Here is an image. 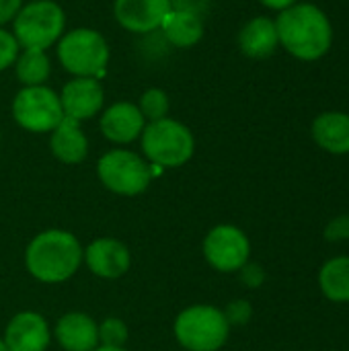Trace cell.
<instances>
[{
    "label": "cell",
    "mask_w": 349,
    "mask_h": 351,
    "mask_svg": "<svg viewBox=\"0 0 349 351\" xmlns=\"http://www.w3.org/2000/svg\"><path fill=\"white\" fill-rule=\"evenodd\" d=\"M84 263L97 278L117 280L132 267V253L121 241L101 237L84 249Z\"/></svg>",
    "instance_id": "12"
},
{
    "label": "cell",
    "mask_w": 349,
    "mask_h": 351,
    "mask_svg": "<svg viewBox=\"0 0 349 351\" xmlns=\"http://www.w3.org/2000/svg\"><path fill=\"white\" fill-rule=\"evenodd\" d=\"M53 337L64 351H95L99 348V323L84 313H66L58 319Z\"/></svg>",
    "instance_id": "15"
},
{
    "label": "cell",
    "mask_w": 349,
    "mask_h": 351,
    "mask_svg": "<svg viewBox=\"0 0 349 351\" xmlns=\"http://www.w3.org/2000/svg\"><path fill=\"white\" fill-rule=\"evenodd\" d=\"M49 150L64 165H78L88 154V140L80 128V121L64 117L49 132Z\"/></svg>",
    "instance_id": "18"
},
{
    "label": "cell",
    "mask_w": 349,
    "mask_h": 351,
    "mask_svg": "<svg viewBox=\"0 0 349 351\" xmlns=\"http://www.w3.org/2000/svg\"><path fill=\"white\" fill-rule=\"evenodd\" d=\"M84 261L80 241L60 228L39 232L25 251L27 271L43 284H62L70 280Z\"/></svg>",
    "instance_id": "2"
},
{
    "label": "cell",
    "mask_w": 349,
    "mask_h": 351,
    "mask_svg": "<svg viewBox=\"0 0 349 351\" xmlns=\"http://www.w3.org/2000/svg\"><path fill=\"white\" fill-rule=\"evenodd\" d=\"M21 6H23V0H0V27L14 21Z\"/></svg>",
    "instance_id": "28"
},
{
    "label": "cell",
    "mask_w": 349,
    "mask_h": 351,
    "mask_svg": "<svg viewBox=\"0 0 349 351\" xmlns=\"http://www.w3.org/2000/svg\"><path fill=\"white\" fill-rule=\"evenodd\" d=\"M265 8H269V10H278V12H282V10H286V8H290L292 4H296V2H300V0H259Z\"/></svg>",
    "instance_id": "29"
},
{
    "label": "cell",
    "mask_w": 349,
    "mask_h": 351,
    "mask_svg": "<svg viewBox=\"0 0 349 351\" xmlns=\"http://www.w3.org/2000/svg\"><path fill=\"white\" fill-rule=\"evenodd\" d=\"M160 31L165 33L167 41L175 47H193L204 37V21L202 14L191 8L173 6L165 16Z\"/></svg>",
    "instance_id": "19"
},
{
    "label": "cell",
    "mask_w": 349,
    "mask_h": 351,
    "mask_svg": "<svg viewBox=\"0 0 349 351\" xmlns=\"http://www.w3.org/2000/svg\"><path fill=\"white\" fill-rule=\"evenodd\" d=\"M19 41L14 39L12 31H6L0 27V72L10 68L19 56Z\"/></svg>",
    "instance_id": "24"
},
{
    "label": "cell",
    "mask_w": 349,
    "mask_h": 351,
    "mask_svg": "<svg viewBox=\"0 0 349 351\" xmlns=\"http://www.w3.org/2000/svg\"><path fill=\"white\" fill-rule=\"evenodd\" d=\"M97 175L111 193L125 197L144 193L152 181L150 162L140 154L123 148L105 152L97 162Z\"/></svg>",
    "instance_id": "7"
},
{
    "label": "cell",
    "mask_w": 349,
    "mask_h": 351,
    "mask_svg": "<svg viewBox=\"0 0 349 351\" xmlns=\"http://www.w3.org/2000/svg\"><path fill=\"white\" fill-rule=\"evenodd\" d=\"M280 47L276 21L269 16H253L239 31V49L251 60H265Z\"/></svg>",
    "instance_id": "17"
},
{
    "label": "cell",
    "mask_w": 349,
    "mask_h": 351,
    "mask_svg": "<svg viewBox=\"0 0 349 351\" xmlns=\"http://www.w3.org/2000/svg\"><path fill=\"white\" fill-rule=\"evenodd\" d=\"M2 341L8 351H47L51 331L39 313L23 311L8 321Z\"/></svg>",
    "instance_id": "13"
},
{
    "label": "cell",
    "mask_w": 349,
    "mask_h": 351,
    "mask_svg": "<svg viewBox=\"0 0 349 351\" xmlns=\"http://www.w3.org/2000/svg\"><path fill=\"white\" fill-rule=\"evenodd\" d=\"M173 0H115L113 16L130 33H150L160 29Z\"/></svg>",
    "instance_id": "11"
},
{
    "label": "cell",
    "mask_w": 349,
    "mask_h": 351,
    "mask_svg": "<svg viewBox=\"0 0 349 351\" xmlns=\"http://www.w3.org/2000/svg\"><path fill=\"white\" fill-rule=\"evenodd\" d=\"M12 68L23 86H41L51 72L47 51L43 49H21Z\"/></svg>",
    "instance_id": "21"
},
{
    "label": "cell",
    "mask_w": 349,
    "mask_h": 351,
    "mask_svg": "<svg viewBox=\"0 0 349 351\" xmlns=\"http://www.w3.org/2000/svg\"><path fill=\"white\" fill-rule=\"evenodd\" d=\"M95 351H128L125 348H103V346H99Z\"/></svg>",
    "instance_id": "30"
},
{
    "label": "cell",
    "mask_w": 349,
    "mask_h": 351,
    "mask_svg": "<svg viewBox=\"0 0 349 351\" xmlns=\"http://www.w3.org/2000/svg\"><path fill=\"white\" fill-rule=\"evenodd\" d=\"M230 329L224 311L212 304L187 306L173 325L177 343L187 351H220L230 337Z\"/></svg>",
    "instance_id": "3"
},
{
    "label": "cell",
    "mask_w": 349,
    "mask_h": 351,
    "mask_svg": "<svg viewBox=\"0 0 349 351\" xmlns=\"http://www.w3.org/2000/svg\"><path fill=\"white\" fill-rule=\"evenodd\" d=\"M321 294L333 304H349V255L327 259L317 274Z\"/></svg>",
    "instance_id": "20"
},
{
    "label": "cell",
    "mask_w": 349,
    "mask_h": 351,
    "mask_svg": "<svg viewBox=\"0 0 349 351\" xmlns=\"http://www.w3.org/2000/svg\"><path fill=\"white\" fill-rule=\"evenodd\" d=\"M239 276H241V282L247 286V288H251V290H257V288H261L263 284H265V269L259 265V263H247V265H243L241 267V271H239Z\"/></svg>",
    "instance_id": "27"
},
{
    "label": "cell",
    "mask_w": 349,
    "mask_h": 351,
    "mask_svg": "<svg viewBox=\"0 0 349 351\" xmlns=\"http://www.w3.org/2000/svg\"><path fill=\"white\" fill-rule=\"evenodd\" d=\"M140 140L146 160L160 169L183 167L195 152V138L191 130L171 117L146 123Z\"/></svg>",
    "instance_id": "5"
},
{
    "label": "cell",
    "mask_w": 349,
    "mask_h": 351,
    "mask_svg": "<svg viewBox=\"0 0 349 351\" xmlns=\"http://www.w3.org/2000/svg\"><path fill=\"white\" fill-rule=\"evenodd\" d=\"M60 103L64 117L84 121L101 113L105 103V90L99 78L91 76H72L60 93Z\"/></svg>",
    "instance_id": "10"
},
{
    "label": "cell",
    "mask_w": 349,
    "mask_h": 351,
    "mask_svg": "<svg viewBox=\"0 0 349 351\" xmlns=\"http://www.w3.org/2000/svg\"><path fill=\"white\" fill-rule=\"evenodd\" d=\"M323 234H325V239L329 243H346V241H349V214H339V216L331 218L325 224Z\"/></svg>",
    "instance_id": "26"
},
{
    "label": "cell",
    "mask_w": 349,
    "mask_h": 351,
    "mask_svg": "<svg viewBox=\"0 0 349 351\" xmlns=\"http://www.w3.org/2000/svg\"><path fill=\"white\" fill-rule=\"evenodd\" d=\"M224 317L230 323V327H243L253 319V306L247 300H232L224 308Z\"/></svg>",
    "instance_id": "25"
},
{
    "label": "cell",
    "mask_w": 349,
    "mask_h": 351,
    "mask_svg": "<svg viewBox=\"0 0 349 351\" xmlns=\"http://www.w3.org/2000/svg\"><path fill=\"white\" fill-rule=\"evenodd\" d=\"M56 53L62 68L72 76L103 78L109 64V45L105 37L91 27L64 31L56 43Z\"/></svg>",
    "instance_id": "4"
},
{
    "label": "cell",
    "mask_w": 349,
    "mask_h": 351,
    "mask_svg": "<svg viewBox=\"0 0 349 351\" xmlns=\"http://www.w3.org/2000/svg\"><path fill=\"white\" fill-rule=\"evenodd\" d=\"M169 107H171V103H169V97L163 88L144 90L140 97V103H138V109L144 115L146 123L169 117Z\"/></svg>",
    "instance_id": "22"
},
{
    "label": "cell",
    "mask_w": 349,
    "mask_h": 351,
    "mask_svg": "<svg viewBox=\"0 0 349 351\" xmlns=\"http://www.w3.org/2000/svg\"><path fill=\"white\" fill-rule=\"evenodd\" d=\"M128 341V325L117 317H107L99 325V346L103 348H123Z\"/></svg>",
    "instance_id": "23"
},
{
    "label": "cell",
    "mask_w": 349,
    "mask_h": 351,
    "mask_svg": "<svg viewBox=\"0 0 349 351\" xmlns=\"http://www.w3.org/2000/svg\"><path fill=\"white\" fill-rule=\"evenodd\" d=\"M204 257L220 274H239L251 261V241L234 224H218L204 239Z\"/></svg>",
    "instance_id": "9"
},
{
    "label": "cell",
    "mask_w": 349,
    "mask_h": 351,
    "mask_svg": "<svg viewBox=\"0 0 349 351\" xmlns=\"http://www.w3.org/2000/svg\"><path fill=\"white\" fill-rule=\"evenodd\" d=\"M101 134L113 144H132L138 140L146 128V119L138 105L130 101H119L101 113Z\"/></svg>",
    "instance_id": "14"
},
{
    "label": "cell",
    "mask_w": 349,
    "mask_h": 351,
    "mask_svg": "<svg viewBox=\"0 0 349 351\" xmlns=\"http://www.w3.org/2000/svg\"><path fill=\"white\" fill-rule=\"evenodd\" d=\"M311 134L315 144L333 156L349 154V113L323 111L313 119Z\"/></svg>",
    "instance_id": "16"
},
{
    "label": "cell",
    "mask_w": 349,
    "mask_h": 351,
    "mask_svg": "<svg viewBox=\"0 0 349 351\" xmlns=\"http://www.w3.org/2000/svg\"><path fill=\"white\" fill-rule=\"evenodd\" d=\"M276 29L280 47L300 62H317L331 51L333 25L329 14L313 2H296L278 12Z\"/></svg>",
    "instance_id": "1"
},
{
    "label": "cell",
    "mask_w": 349,
    "mask_h": 351,
    "mask_svg": "<svg viewBox=\"0 0 349 351\" xmlns=\"http://www.w3.org/2000/svg\"><path fill=\"white\" fill-rule=\"evenodd\" d=\"M10 111L16 125L31 134H49L64 119L60 95L45 84L23 86L14 95Z\"/></svg>",
    "instance_id": "8"
},
{
    "label": "cell",
    "mask_w": 349,
    "mask_h": 351,
    "mask_svg": "<svg viewBox=\"0 0 349 351\" xmlns=\"http://www.w3.org/2000/svg\"><path fill=\"white\" fill-rule=\"evenodd\" d=\"M66 31L64 8L53 0L23 4L12 21V35L23 49H43L60 41Z\"/></svg>",
    "instance_id": "6"
},
{
    "label": "cell",
    "mask_w": 349,
    "mask_h": 351,
    "mask_svg": "<svg viewBox=\"0 0 349 351\" xmlns=\"http://www.w3.org/2000/svg\"><path fill=\"white\" fill-rule=\"evenodd\" d=\"M0 351H8V350H6V346H4V341H2V339H0Z\"/></svg>",
    "instance_id": "31"
}]
</instances>
